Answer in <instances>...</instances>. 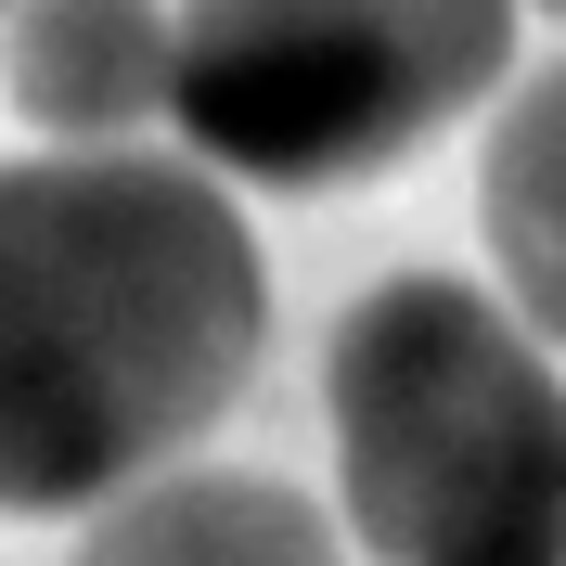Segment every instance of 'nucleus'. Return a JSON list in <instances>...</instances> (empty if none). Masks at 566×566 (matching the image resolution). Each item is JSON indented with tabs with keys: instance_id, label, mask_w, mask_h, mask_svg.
Instances as JSON below:
<instances>
[{
	"instance_id": "nucleus-1",
	"label": "nucleus",
	"mask_w": 566,
	"mask_h": 566,
	"mask_svg": "<svg viewBox=\"0 0 566 566\" xmlns=\"http://www.w3.org/2000/svg\"><path fill=\"white\" fill-rule=\"evenodd\" d=\"M258 348L271 271L219 168L142 142L0 168V515H91L180 463Z\"/></svg>"
},
{
	"instance_id": "nucleus-2",
	"label": "nucleus",
	"mask_w": 566,
	"mask_h": 566,
	"mask_svg": "<svg viewBox=\"0 0 566 566\" xmlns=\"http://www.w3.org/2000/svg\"><path fill=\"white\" fill-rule=\"evenodd\" d=\"M335 490L374 566H566V374L451 271H399L335 322Z\"/></svg>"
},
{
	"instance_id": "nucleus-3",
	"label": "nucleus",
	"mask_w": 566,
	"mask_h": 566,
	"mask_svg": "<svg viewBox=\"0 0 566 566\" xmlns=\"http://www.w3.org/2000/svg\"><path fill=\"white\" fill-rule=\"evenodd\" d=\"M515 65V0H180L168 129L193 168L335 193L476 116Z\"/></svg>"
},
{
	"instance_id": "nucleus-4",
	"label": "nucleus",
	"mask_w": 566,
	"mask_h": 566,
	"mask_svg": "<svg viewBox=\"0 0 566 566\" xmlns=\"http://www.w3.org/2000/svg\"><path fill=\"white\" fill-rule=\"evenodd\" d=\"M65 566H348L310 490L258 463H155L116 502H91V541Z\"/></svg>"
},
{
	"instance_id": "nucleus-5",
	"label": "nucleus",
	"mask_w": 566,
	"mask_h": 566,
	"mask_svg": "<svg viewBox=\"0 0 566 566\" xmlns=\"http://www.w3.org/2000/svg\"><path fill=\"white\" fill-rule=\"evenodd\" d=\"M13 104L52 142H142L168 116V0H27Z\"/></svg>"
},
{
	"instance_id": "nucleus-6",
	"label": "nucleus",
	"mask_w": 566,
	"mask_h": 566,
	"mask_svg": "<svg viewBox=\"0 0 566 566\" xmlns=\"http://www.w3.org/2000/svg\"><path fill=\"white\" fill-rule=\"evenodd\" d=\"M476 219H490L515 322L541 348H566V65H541L528 91H502L490 155H476Z\"/></svg>"
},
{
	"instance_id": "nucleus-7",
	"label": "nucleus",
	"mask_w": 566,
	"mask_h": 566,
	"mask_svg": "<svg viewBox=\"0 0 566 566\" xmlns=\"http://www.w3.org/2000/svg\"><path fill=\"white\" fill-rule=\"evenodd\" d=\"M515 13H566V0H515Z\"/></svg>"
},
{
	"instance_id": "nucleus-8",
	"label": "nucleus",
	"mask_w": 566,
	"mask_h": 566,
	"mask_svg": "<svg viewBox=\"0 0 566 566\" xmlns=\"http://www.w3.org/2000/svg\"><path fill=\"white\" fill-rule=\"evenodd\" d=\"M0 13H13V0H0Z\"/></svg>"
}]
</instances>
